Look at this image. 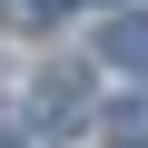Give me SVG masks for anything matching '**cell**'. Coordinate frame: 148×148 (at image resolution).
I'll return each instance as SVG.
<instances>
[{"instance_id":"1","label":"cell","mask_w":148,"mask_h":148,"mask_svg":"<svg viewBox=\"0 0 148 148\" xmlns=\"http://www.w3.org/2000/svg\"><path fill=\"white\" fill-rule=\"evenodd\" d=\"M79 99H89V69H79V59H59L49 79L30 89V128L49 138V119H79Z\"/></svg>"},{"instance_id":"2","label":"cell","mask_w":148,"mask_h":148,"mask_svg":"<svg viewBox=\"0 0 148 148\" xmlns=\"http://www.w3.org/2000/svg\"><path fill=\"white\" fill-rule=\"evenodd\" d=\"M99 59H109V69H128V79H148V20H138V10H109Z\"/></svg>"},{"instance_id":"3","label":"cell","mask_w":148,"mask_h":148,"mask_svg":"<svg viewBox=\"0 0 148 148\" xmlns=\"http://www.w3.org/2000/svg\"><path fill=\"white\" fill-rule=\"evenodd\" d=\"M99 128H109V148H148V89H138V99H109Z\"/></svg>"},{"instance_id":"4","label":"cell","mask_w":148,"mask_h":148,"mask_svg":"<svg viewBox=\"0 0 148 148\" xmlns=\"http://www.w3.org/2000/svg\"><path fill=\"white\" fill-rule=\"evenodd\" d=\"M10 10H20V20H59L69 0H10Z\"/></svg>"},{"instance_id":"5","label":"cell","mask_w":148,"mask_h":148,"mask_svg":"<svg viewBox=\"0 0 148 148\" xmlns=\"http://www.w3.org/2000/svg\"><path fill=\"white\" fill-rule=\"evenodd\" d=\"M109 10H119V0H109Z\"/></svg>"}]
</instances>
